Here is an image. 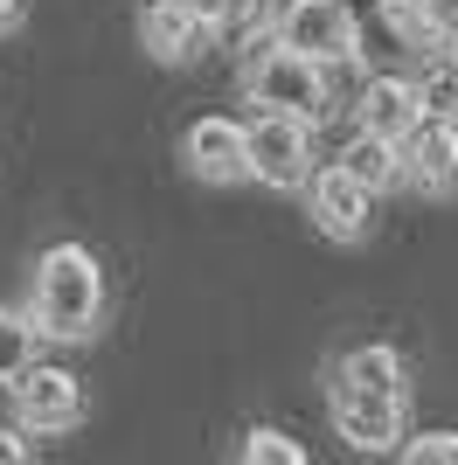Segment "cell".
<instances>
[{
    "mask_svg": "<svg viewBox=\"0 0 458 465\" xmlns=\"http://www.w3.org/2000/svg\"><path fill=\"white\" fill-rule=\"evenodd\" d=\"M244 139H250V181H264V188H305V174H313V125L305 118L257 112L244 125Z\"/></svg>",
    "mask_w": 458,
    "mask_h": 465,
    "instance_id": "cell-3",
    "label": "cell"
},
{
    "mask_svg": "<svg viewBox=\"0 0 458 465\" xmlns=\"http://www.w3.org/2000/svg\"><path fill=\"white\" fill-rule=\"evenodd\" d=\"M403 174L417 181V188H431V194L458 188V125L452 118H417V125L403 133Z\"/></svg>",
    "mask_w": 458,
    "mask_h": 465,
    "instance_id": "cell-9",
    "label": "cell"
},
{
    "mask_svg": "<svg viewBox=\"0 0 458 465\" xmlns=\"http://www.w3.org/2000/svg\"><path fill=\"white\" fill-rule=\"evenodd\" d=\"M42 348V327H35V312H15V306H0V382L15 389V375L35 361Z\"/></svg>",
    "mask_w": 458,
    "mask_h": 465,
    "instance_id": "cell-14",
    "label": "cell"
},
{
    "mask_svg": "<svg viewBox=\"0 0 458 465\" xmlns=\"http://www.w3.org/2000/svg\"><path fill=\"white\" fill-rule=\"evenodd\" d=\"M188 7L209 21V28H223V21H229V0H188Z\"/></svg>",
    "mask_w": 458,
    "mask_h": 465,
    "instance_id": "cell-19",
    "label": "cell"
},
{
    "mask_svg": "<svg viewBox=\"0 0 458 465\" xmlns=\"http://www.w3.org/2000/svg\"><path fill=\"white\" fill-rule=\"evenodd\" d=\"M244 459L250 465H305V445H299V438H285V430H271V424H257L244 438Z\"/></svg>",
    "mask_w": 458,
    "mask_h": 465,
    "instance_id": "cell-16",
    "label": "cell"
},
{
    "mask_svg": "<svg viewBox=\"0 0 458 465\" xmlns=\"http://www.w3.org/2000/svg\"><path fill=\"white\" fill-rule=\"evenodd\" d=\"M410 465H458V430H431V438H410L403 445Z\"/></svg>",
    "mask_w": 458,
    "mask_h": 465,
    "instance_id": "cell-17",
    "label": "cell"
},
{
    "mask_svg": "<svg viewBox=\"0 0 458 465\" xmlns=\"http://www.w3.org/2000/svg\"><path fill=\"white\" fill-rule=\"evenodd\" d=\"M417 104H423V118H452V125H458V63L452 56H431V63H423Z\"/></svg>",
    "mask_w": 458,
    "mask_h": 465,
    "instance_id": "cell-15",
    "label": "cell"
},
{
    "mask_svg": "<svg viewBox=\"0 0 458 465\" xmlns=\"http://www.w3.org/2000/svg\"><path fill=\"white\" fill-rule=\"evenodd\" d=\"M334 375H347V382H368V389H389V396H403V354H396V348H382V341H368V348H347Z\"/></svg>",
    "mask_w": 458,
    "mask_h": 465,
    "instance_id": "cell-13",
    "label": "cell"
},
{
    "mask_svg": "<svg viewBox=\"0 0 458 465\" xmlns=\"http://www.w3.org/2000/svg\"><path fill=\"white\" fill-rule=\"evenodd\" d=\"M423 15L438 21V28H452V21H458V0H423Z\"/></svg>",
    "mask_w": 458,
    "mask_h": 465,
    "instance_id": "cell-20",
    "label": "cell"
},
{
    "mask_svg": "<svg viewBox=\"0 0 458 465\" xmlns=\"http://www.w3.org/2000/svg\"><path fill=\"white\" fill-rule=\"evenodd\" d=\"M15 410L28 430H70L84 417V382L70 369H56V361H28L15 375Z\"/></svg>",
    "mask_w": 458,
    "mask_h": 465,
    "instance_id": "cell-7",
    "label": "cell"
},
{
    "mask_svg": "<svg viewBox=\"0 0 458 465\" xmlns=\"http://www.w3.org/2000/svg\"><path fill=\"white\" fill-rule=\"evenodd\" d=\"M209 21L194 15L188 0H146V15H139V42H146L160 63H194L209 49Z\"/></svg>",
    "mask_w": 458,
    "mask_h": 465,
    "instance_id": "cell-10",
    "label": "cell"
},
{
    "mask_svg": "<svg viewBox=\"0 0 458 465\" xmlns=\"http://www.w3.org/2000/svg\"><path fill=\"white\" fill-rule=\"evenodd\" d=\"M21 459H28V424L0 430V465H21Z\"/></svg>",
    "mask_w": 458,
    "mask_h": 465,
    "instance_id": "cell-18",
    "label": "cell"
},
{
    "mask_svg": "<svg viewBox=\"0 0 458 465\" xmlns=\"http://www.w3.org/2000/svg\"><path fill=\"white\" fill-rule=\"evenodd\" d=\"M181 160H188V174L194 181H244L250 174V139L236 118H194L188 139H181Z\"/></svg>",
    "mask_w": 458,
    "mask_h": 465,
    "instance_id": "cell-8",
    "label": "cell"
},
{
    "mask_svg": "<svg viewBox=\"0 0 458 465\" xmlns=\"http://www.w3.org/2000/svg\"><path fill=\"white\" fill-rule=\"evenodd\" d=\"M244 91H250L257 112H285V118H305V125L334 118V97H326L320 63L299 56V49H285V42H271L264 56L244 63Z\"/></svg>",
    "mask_w": 458,
    "mask_h": 465,
    "instance_id": "cell-2",
    "label": "cell"
},
{
    "mask_svg": "<svg viewBox=\"0 0 458 465\" xmlns=\"http://www.w3.org/2000/svg\"><path fill=\"white\" fill-rule=\"evenodd\" d=\"M35 312L42 341H91L97 320H105V272L84 243H49L35 264Z\"/></svg>",
    "mask_w": 458,
    "mask_h": 465,
    "instance_id": "cell-1",
    "label": "cell"
},
{
    "mask_svg": "<svg viewBox=\"0 0 458 465\" xmlns=\"http://www.w3.org/2000/svg\"><path fill=\"white\" fill-rule=\"evenodd\" d=\"M341 160H347V167H354V174H362L375 194L403 181V139H382V133H368V125L347 139V153H341Z\"/></svg>",
    "mask_w": 458,
    "mask_h": 465,
    "instance_id": "cell-12",
    "label": "cell"
},
{
    "mask_svg": "<svg viewBox=\"0 0 458 465\" xmlns=\"http://www.w3.org/2000/svg\"><path fill=\"white\" fill-rule=\"evenodd\" d=\"M326 403H334V430H341L354 451H403V396L334 375V396H326Z\"/></svg>",
    "mask_w": 458,
    "mask_h": 465,
    "instance_id": "cell-4",
    "label": "cell"
},
{
    "mask_svg": "<svg viewBox=\"0 0 458 465\" xmlns=\"http://www.w3.org/2000/svg\"><path fill=\"white\" fill-rule=\"evenodd\" d=\"M354 118H362L368 133H382V139H403L410 125L423 118V104H417V77H389V70H368L362 77V97H354Z\"/></svg>",
    "mask_w": 458,
    "mask_h": 465,
    "instance_id": "cell-11",
    "label": "cell"
},
{
    "mask_svg": "<svg viewBox=\"0 0 458 465\" xmlns=\"http://www.w3.org/2000/svg\"><path fill=\"white\" fill-rule=\"evenodd\" d=\"M21 7H28V0H0V35H7V28L21 21Z\"/></svg>",
    "mask_w": 458,
    "mask_h": 465,
    "instance_id": "cell-22",
    "label": "cell"
},
{
    "mask_svg": "<svg viewBox=\"0 0 458 465\" xmlns=\"http://www.w3.org/2000/svg\"><path fill=\"white\" fill-rule=\"evenodd\" d=\"M278 42L313 56V63L347 56L354 49V7L347 0H285L278 7Z\"/></svg>",
    "mask_w": 458,
    "mask_h": 465,
    "instance_id": "cell-6",
    "label": "cell"
},
{
    "mask_svg": "<svg viewBox=\"0 0 458 465\" xmlns=\"http://www.w3.org/2000/svg\"><path fill=\"white\" fill-rule=\"evenodd\" d=\"M305 209H313V223H320L334 243H362L368 209H375V188H368L347 160H326V167L305 174Z\"/></svg>",
    "mask_w": 458,
    "mask_h": 465,
    "instance_id": "cell-5",
    "label": "cell"
},
{
    "mask_svg": "<svg viewBox=\"0 0 458 465\" xmlns=\"http://www.w3.org/2000/svg\"><path fill=\"white\" fill-rule=\"evenodd\" d=\"M438 56H452V63H458V21H452V28H438Z\"/></svg>",
    "mask_w": 458,
    "mask_h": 465,
    "instance_id": "cell-21",
    "label": "cell"
}]
</instances>
